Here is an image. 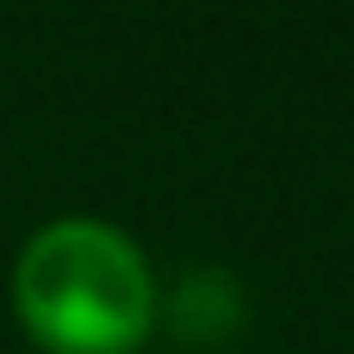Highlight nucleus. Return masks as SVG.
Wrapping results in <instances>:
<instances>
[{
  "mask_svg": "<svg viewBox=\"0 0 354 354\" xmlns=\"http://www.w3.org/2000/svg\"><path fill=\"white\" fill-rule=\"evenodd\" d=\"M12 311L50 354H131L156 324V274L106 218H50L12 261Z\"/></svg>",
  "mask_w": 354,
  "mask_h": 354,
  "instance_id": "nucleus-1",
  "label": "nucleus"
}]
</instances>
